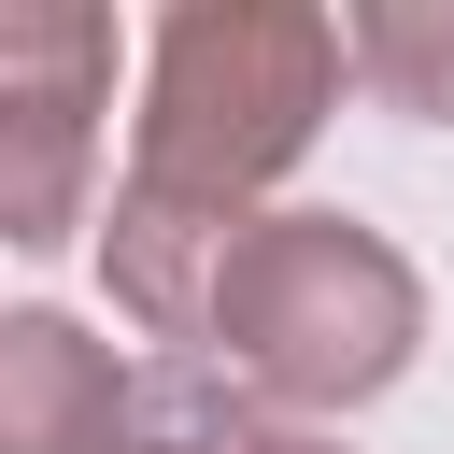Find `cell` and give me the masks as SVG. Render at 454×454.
I'll return each mask as SVG.
<instances>
[{"mask_svg":"<svg viewBox=\"0 0 454 454\" xmlns=\"http://www.w3.org/2000/svg\"><path fill=\"white\" fill-rule=\"evenodd\" d=\"M340 28L326 14H170L156 28V71H142V142H128V184H114V298L199 355L213 326V270L227 241L255 227V184L312 142L326 85H340Z\"/></svg>","mask_w":454,"mask_h":454,"instance_id":"cell-1","label":"cell"},{"mask_svg":"<svg viewBox=\"0 0 454 454\" xmlns=\"http://www.w3.org/2000/svg\"><path fill=\"white\" fill-rule=\"evenodd\" d=\"M426 340V284L397 270V241H369L355 213H255L213 270V326L199 355L284 411H340L383 397Z\"/></svg>","mask_w":454,"mask_h":454,"instance_id":"cell-2","label":"cell"},{"mask_svg":"<svg viewBox=\"0 0 454 454\" xmlns=\"http://www.w3.org/2000/svg\"><path fill=\"white\" fill-rule=\"evenodd\" d=\"M114 85V28L99 14H14L0 28V114H14V156H0V227L14 241H71V184H85V114Z\"/></svg>","mask_w":454,"mask_h":454,"instance_id":"cell-3","label":"cell"},{"mask_svg":"<svg viewBox=\"0 0 454 454\" xmlns=\"http://www.w3.org/2000/svg\"><path fill=\"white\" fill-rule=\"evenodd\" d=\"M128 383L71 312H14L0 326V454H114L128 440Z\"/></svg>","mask_w":454,"mask_h":454,"instance_id":"cell-4","label":"cell"},{"mask_svg":"<svg viewBox=\"0 0 454 454\" xmlns=\"http://www.w3.org/2000/svg\"><path fill=\"white\" fill-rule=\"evenodd\" d=\"M355 71H369L397 114H440V128H454V14H411V0H397V14H355Z\"/></svg>","mask_w":454,"mask_h":454,"instance_id":"cell-5","label":"cell"},{"mask_svg":"<svg viewBox=\"0 0 454 454\" xmlns=\"http://www.w3.org/2000/svg\"><path fill=\"white\" fill-rule=\"evenodd\" d=\"M227 454H340V440H312V426H241Z\"/></svg>","mask_w":454,"mask_h":454,"instance_id":"cell-6","label":"cell"}]
</instances>
